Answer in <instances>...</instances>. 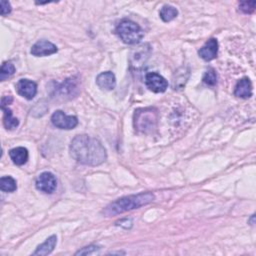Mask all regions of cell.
<instances>
[{
	"instance_id": "1",
	"label": "cell",
	"mask_w": 256,
	"mask_h": 256,
	"mask_svg": "<svg viewBox=\"0 0 256 256\" xmlns=\"http://www.w3.org/2000/svg\"><path fill=\"white\" fill-rule=\"evenodd\" d=\"M69 151L73 159L89 166L100 165L107 158L106 149L102 143L86 134L77 135L73 138Z\"/></svg>"
},
{
	"instance_id": "2",
	"label": "cell",
	"mask_w": 256,
	"mask_h": 256,
	"mask_svg": "<svg viewBox=\"0 0 256 256\" xmlns=\"http://www.w3.org/2000/svg\"><path fill=\"white\" fill-rule=\"evenodd\" d=\"M155 199V196L151 192H145V193H139L134 195L125 196L122 198H119L115 200L114 202L109 204L104 210L103 213L106 216H113L118 215L133 209L140 208L141 206L147 205L151 203Z\"/></svg>"
},
{
	"instance_id": "3",
	"label": "cell",
	"mask_w": 256,
	"mask_h": 256,
	"mask_svg": "<svg viewBox=\"0 0 256 256\" xmlns=\"http://www.w3.org/2000/svg\"><path fill=\"white\" fill-rule=\"evenodd\" d=\"M158 122V112L155 108H140L134 113V127L142 133L152 132Z\"/></svg>"
},
{
	"instance_id": "4",
	"label": "cell",
	"mask_w": 256,
	"mask_h": 256,
	"mask_svg": "<svg viewBox=\"0 0 256 256\" xmlns=\"http://www.w3.org/2000/svg\"><path fill=\"white\" fill-rule=\"evenodd\" d=\"M116 33L119 38L126 44H137L144 36L142 28L135 22L124 19L116 26Z\"/></svg>"
},
{
	"instance_id": "5",
	"label": "cell",
	"mask_w": 256,
	"mask_h": 256,
	"mask_svg": "<svg viewBox=\"0 0 256 256\" xmlns=\"http://www.w3.org/2000/svg\"><path fill=\"white\" fill-rule=\"evenodd\" d=\"M35 186L43 193L51 194L55 191L57 187V181L52 173L43 172L37 177V179H36Z\"/></svg>"
},
{
	"instance_id": "6",
	"label": "cell",
	"mask_w": 256,
	"mask_h": 256,
	"mask_svg": "<svg viewBox=\"0 0 256 256\" xmlns=\"http://www.w3.org/2000/svg\"><path fill=\"white\" fill-rule=\"evenodd\" d=\"M52 124L59 129L70 130L78 125V119L75 116H68L63 111L57 110L51 116Z\"/></svg>"
},
{
	"instance_id": "7",
	"label": "cell",
	"mask_w": 256,
	"mask_h": 256,
	"mask_svg": "<svg viewBox=\"0 0 256 256\" xmlns=\"http://www.w3.org/2000/svg\"><path fill=\"white\" fill-rule=\"evenodd\" d=\"M145 84L150 91L155 93L164 92L168 87L167 80L156 72H149L146 74Z\"/></svg>"
},
{
	"instance_id": "8",
	"label": "cell",
	"mask_w": 256,
	"mask_h": 256,
	"mask_svg": "<svg viewBox=\"0 0 256 256\" xmlns=\"http://www.w3.org/2000/svg\"><path fill=\"white\" fill-rule=\"evenodd\" d=\"M16 90L19 95L27 100H31L37 93V85L32 80L20 79L16 84Z\"/></svg>"
},
{
	"instance_id": "9",
	"label": "cell",
	"mask_w": 256,
	"mask_h": 256,
	"mask_svg": "<svg viewBox=\"0 0 256 256\" xmlns=\"http://www.w3.org/2000/svg\"><path fill=\"white\" fill-rule=\"evenodd\" d=\"M57 47L50 41L47 40H39L36 42L31 48V54L34 56H47L57 52Z\"/></svg>"
},
{
	"instance_id": "10",
	"label": "cell",
	"mask_w": 256,
	"mask_h": 256,
	"mask_svg": "<svg viewBox=\"0 0 256 256\" xmlns=\"http://www.w3.org/2000/svg\"><path fill=\"white\" fill-rule=\"evenodd\" d=\"M199 56L205 61H211L217 57L218 41L215 38H210L198 51Z\"/></svg>"
},
{
	"instance_id": "11",
	"label": "cell",
	"mask_w": 256,
	"mask_h": 256,
	"mask_svg": "<svg viewBox=\"0 0 256 256\" xmlns=\"http://www.w3.org/2000/svg\"><path fill=\"white\" fill-rule=\"evenodd\" d=\"M96 84L102 90H107V91L113 90L116 85L115 75L110 71L100 73L96 78Z\"/></svg>"
},
{
	"instance_id": "12",
	"label": "cell",
	"mask_w": 256,
	"mask_h": 256,
	"mask_svg": "<svg viewBox=\"0 0 256 256\" xmlns=\"http://www.w3.org/2000/svg\"><path fill=\"white\" fill-rule=\"evenodd\" d=\"M234 95L244 99L252 96V84L249 78L244 77L237 82L234 89Z\"/></svg>"
},
{
	"instance_id": "13",
	"label": "cell",
	"mask_w": 256,
	"mask_h": 256,
	"mask_svg": "<svg viewBox=\"0 0 256 256\" xmlns=\"http://www.w3.org/2000/svg\"><path fill=\"white\" fill-rule=\"evenodd\" d=\"M9 156L14 164L23 165L28 160V150L24 147H15L9 151Z\"/></svg>"
},
{
	"instance_id": "14",
	"label": "cell",
	"mask_w": 256,
	"mask_h": 256,
	"mask_svg": "<svg viewBox=\"0 0 256 256\" xmlns=\"http://www.w3.org/2000/svg\"><path fill=\"white\" fill-rule=\"evenodd\" d=\"M56 243H57V237H56V235H52L49 238H47L44 243H42L41 245H39L37 248H36V250L32 254L33 255H48L53 251Z\"/></svg>"
},
{
	"instance_id": "15",
	"label": "cell",
	"mask_w": 256,
	"mask_h": 256,
	"mask_svg": "<svg viewBox=\"0 0 256 256\" xmlns=\"http://www.w3.org/2000/svg\"><path fill=\"white\" fill-rule=\"evenodd\" d=\"M3 110V124L6 129L12 130L19 125V120L12 115V111L8 107H1Z\"/></svg>"
},
{
	"instance_id": "16",
	"label": "cell",
	"mask_w": 256,
	"mask_h": 256,
	"mask_svg": "<svg viewBox=\"0 0 256 256\" xmlns=\"http://www.w3.org/2000/svg\"><path fill=\"white\" fill-rule=\"evenodd\" d=\"M0 189L4 192H14L17 189V184L11 176H4L0 179Z\"/></svg>"
},
{
	"instance_id": "17",
	"label": "cell",
	"mask_w": 256,
	"mask_h": 256,
	"mask_svg": "<svg viewBox=\"0 0 256 256\" xmlns=\"http://www.w3.org/2000/svg\"><path fill=\"white\" fill-rule=\"evenodd\" d=\"M159 15L164 22H169L177 17L178 10L171 5H164L160 10Z\"/></svg>"
},
{
	"instance_id": "18",
	"label": "cell",
	"mask_w": 256,
	"mask_h": 256,
	"mask_svg": "<svg viewBox=\"0 0 256 256\" xmlns=\"http://www.w3.org/2000/svg\"><path fill=\"white\" fill-rule=\"evenodd\" d=\"M15 72V67L11 62H4L0 70V80L5 81L7 78L12 76Z\"/></svg>"
},
{
	"instance_id": "19",
	"label": "cell",
	"mask_w": 256,
	"mask_h": 256,
	"mask_svg": "<svg viewBox=\"0 0 256 256\" xmlns=\"http://www.w3.org/2000/svg\"><path fill=\"white\" fill-rule=\"evenodd\" d=\"M203 82L209 86H214L217 83V74L213 68H209L202 78Z\"/></svg>"
},
{
	"instance_id": "20",
	"label": "cell",
	"mask_w": 256,
	"mask_h": 256,
	"mask_svg": "<svg viewBox=\"0 0 256 256\" xmlns=\"http://www.w3.org/2000/svg\"><path fill=\"white\" fill-rule=\"evenodd\" d=\"M255 7H256L255 0H251V1H241L239 3V9L246 14H250L254 12Z\"/></svg>"
},
{
	"instance_id": "21",
	"label": "cell",
	"mask_w": 256,
	"mask_h": 256,
	"mask_svg": "<svg viewBox=\"0 0 256 256\" xmlns=\"http://www.w3.org/2000/svg\"><path fill=\"white\" fill-rule=\"evenodd\" d=\"M99 249V247L98 246H96V245H89V246H86V247H84V248H82L81 250H79V251H77L76 253H75V255H87V254H91V253H93V252H95L96 250H98Z\"/></svg>"
},
{
	"instance_id": "22",
	"label": "cell",
	"mask_w": 256,
	"mask_h": 256,
	"mask_svg": "<svg viewBox=\"0 0 256 256\" xmlns=\"http://www.w3.org/2000/svg\"><path fill=\"white\" fill-rule=\"evenodd\" d=\"M0 5H1V8H0V11H1V15L5 16L7 14H9L11 12V5L8 1H5V0H1L0 2Z\"/></svg>"
},
{
	"instance_id": "23",
	"label": "cell",
	"mask_w": 256,
	"mask_h": 256,
	"mask_svg": "<svg viewBox=\"0 0 256 256\" xmlns=\"http://www.w3.org/2000/svg\"><path fill=\"white\" fill-rule=\"evenodd\" d=\"M12 96L8 95V96H3L2 100H1V107H6V105L10 104L12 102Z\"/></svg>"
}]
</instances>
